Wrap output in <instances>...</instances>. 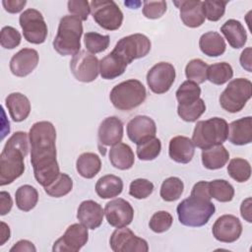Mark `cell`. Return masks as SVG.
<instances>
[{
	"mask_svg": "<svg viewBox=\"0 0 252 252\" xmlns=\"http://www.w3.org/2000/svg\"><path fill=\"white\" fill-rule=\"evenodd\" d=\"M29 139L34 178L38 184L45 187L60 173L56 158L55 127L49 121L35 122L30 129Z\"/></svg>",
	"mask_w": 252,
	"mask_h": 252,
	"instance_id": "6da1fadb",
	"label": "cell"
},
{
	"mask_svg": "<svg viewBox=\"0 0 252 252\" xmlns=\"http://www.w3.org/2000/svg\"><path fill=\"white\" fill-rule=\"evenodd\" d=\"M28 134L15 132L6 142L0 155V185L5 186L22 176L25 171L24 159L29 153Z\"/></svg>",
	"mask_w": 252,
	"mask_h": 252,
	"instance_id": "7a4b0ae2",
	"label": "cell"
},
{
	"mask_svg": "<svg viewBox=\"0 0 252 252\" xmlns=\"http://www.w3.org/2000/svg\"><path fill=\"white\" fill-rule=\"evenodd\" d=\"M82 34V21L73 15H66L60 19L53 47L62 56L75 55L80 51Z\"/></svg>",
	"mask_w": 252,
	"mask_h": 252,
	"instance_id": "3957f363",
	"label": "cell"
},
{
	"mask_svg": "<svg viewBox=\"0 0 252 252\" xmlns=\"http://www.w3.org/2000/svg\"><path fill=\"white\" fill-rule=\"evenodd\" d=\"M176 212L180 223L186 226L200 227L208 223L216 212V207L211 200L190 195L178 204Z\"/></svg>",
	"mask_w": 252,
	"mask_h": 252,
	"instance_id": "277c9868",
	"label": "cell"
},
{
	"mask_svg": "<svg viewBox=\"0 0 252 252\" xmlns=\"http://www.w3.org/2000/svg\"><path fill=\"white\" fill-rule=\"evenodd\" d=\"M228 135V124L220 117H212L207 120L198 121L192 135L195 147L202 150L217 145H222Z\"/></svg>",
	"mask_w": 252,
	"mask_h": 252,
	"instance_id": "5b68a950",
	"label": "cell"
},
{
	"mask_svg": "<svg viewBox=\"0 0 252 252\" xmlns=\"http://www.w3.org/2000/svg\"><path fill=\"white\" fill-rule=\"evenodd\" d=\"M147 97L144 85L136 79L119 83L111 90L109 99L112 105L122 111L132 110L141 105Z\"/></svg>",
	"mask_w": 252,
	"mask_h": 252,
	"instance_id": "8992f818",
	"label": "cell"
},
{
	"mask_svg": "<svg viewBox=\"0 0 252 252\" xmlns=\"http://www.w3.org/2000/svg\"><path fill=\"white\" fill-rule=\"evenodd\" d=\"M252 95V83L245 78H237L230 81L220 95V106L230 113H236L243 109Z\"/></svg>",
	"mask_w": 252,
	"mask_h": 252,
	"instance_id": "52a82bcc",
	"label": "cell"
},
{
	"mask_svg": "<svg viewBox=\"0 0 252 252\" xmlns=\"http://www.w3.org/2000/svg\"><path fill=\"white\" fill-rule=\"evenodd\" d=\"M151 46V40L147 35L134 33L120 38L112 51L128 65L135 59L145 57L150 52Z\"/></svg>",
	"mask_w": 252,
	"mask_h": 252,
	"instance_id": "ba28073f",
	"label": "cell"
},
{
	"mask_svg": "<svg viewBox=\"0 0 252 252\" xmlns=\"http://www.w3.org/2000/svg\"><path fill=\"white\" fill-rule=\"evenodd\" d=\"M91 13L95 23L104 30H118L123 22V13L112 0H93Z\"/></svg>",
	"mask_w": 252,
	"mask_h": 252,
	"instance_id": "9c48e42d",
	"label": "cell"
},
{
	"mask_svg": "<svg viewBox=\"0 0 252 252\" xmlns=\"http://www.w3.org/2000/svg\"><path fill=\"white\" fill-rule=\"evenodd\" d=\"M25 39L33 44L43 43L46 39L48 29L42 14L36 9L25 10L19 18Z\"/></svg>",
	"mask_w": 252,
	"mask_h": 252,
	"instance_id": "30bf717a",
	"label": "cell"
},
{
	"mask_svg": "<svg viewBox=\"0 0 252 252\" xmlns=\"http://www.w3.org/2000/svg\"><path fill=\"white\" fill-rule=\"evenodd\" d=\"M70 70L76 80L83 83L94 81L99 73V61L95 55L80 50L70 61Z\"/></svg>",
	"mask_w": 252,
	"mask_h": 252,
	"instance_id": "8fae6325",
	"label": "cell"
},
{
	"mask_svg": "<svg viewBox=\"0 0 252 252\" xmlns=\"http://www.w3.org/2000/svg\"><path fill=\"white\" fill-rule=\"evenodd\" d=\"M175 68L168 62L155 64L147 73V84L150 90L158 94L169 91L175 80Z\"/></svg>",
	"mask_w": 252,
	"mask_h": 252,
	"instance_id": "7c38bea8",
	"label": "cell"
},
{
	"mask_svg": "<svg viewBox=\"0 0 252 252\" xmlns=\"http://www.w3.org/2000/svg\"><path fill=\"white\" fill-rule=\"evenodd\" d=\"M89 239L88 227L83 223H73L67 227L65 233L58 238L52 247L53 252H78Z\"/></svg>",
	"mask_w": 252,
	"mask_h": 252,
	"instance_id": "4fadbf2b",
	"label": "cell"
},
{
	"mask_svg": "<svg viewBox=\"0 0 252 252\" xmlns=\"http://www.w3.org/2000/svg\"><path fill=\"white\" fill-rule=\"evenodd\" d=\"M109 244L114 252H148V242L137 236L130 228L119 227L115 229L109 239Z\"/></svg>",
	"mask_w": 252,
	"mask_h": 252,
	"instance_id": "5bb4252c",
	"label": "cell"
},
{
	"mask_svg": "<svg viewBox=\"0 0 252 252\" xmlns=\"http://www.w3.org/2000/svg\"><path fill=\"white\" fill-rule=\"evenodd\" d=\"M104 215L107 222L116 228L129 225L134 218V209L131 204L122 199L117 198L105 204Z\"/></svg>",
	"mask_w": 252,
	"mask_h": 252,
	"instance_id": "9a60e30c",
	"label": "cell"
},
{
	"mask_svg": "<svg viewBox=\"0 0 252 252\" xmlns=\"http://www.w3.org/2000/svg\"><path fill=\"white\" fill-rule=\"evenodd\" d=\"M213 236L220 242L232 243L242 233V224L233 215H222L217 219L212 227Z\"/></svg>",
	"mask_w": 252,
	"mask_h": 252,
	"instance_id": "2e32d148",
	"label": "cell"
},
{
	"mask_svg": "<svg viewBox=\"0 0 252 252\" xmlns=\"http://www.w3.org/2000/svg\"><path fill=\"white\" fill-rule=\"evenodd\" d=\"M156 133V122L146 115H137L127 124V136L136 145L143 144L155 138Z\"/></svg>",
	"mask_w": 252,
	"mask_h": 252,
	"instance_id": "e0dca14e",
	"label": "cell"
},
{
	"mask_svg": "<svg viewBox=\"0 0 252 252\" xmlns=\"http://www.w3.org/2000/svg\"><path fill=\"white\" fill-rule=\"evenodd\" d=\"M98 148L101 154H104V147L114 146L121 142L123 138V123L116 116H109L103 119L97 131Z\"/></svg>",
	"mask_w": 252,
	"mask_h": 252,
	"instance_id": "ac0fdd59",
	"label": "cell"
},
{
	"mask_svg": "<svg viewBox=\"0 0 252 252\" xmlns=\"http://www.w3.org/2000/svg\"><path fill=\"white\" fill-rule=\"evenodd\" d=\"M38 60V52L35 49L23 48L11 58L10 70L17 77H26L36 68Z\"/></svg>",
	"mask_w": 252,
	"mask_h": 252,
	"instance_id": "d6986e66",
	"label": "cell"
},
{
	"mask_svg": "<svg viewBox=\"0 0 252 252\" xmlns=\"http://www.w3.org/2000/svg\"><path fill=\"white\" fill-rule=\"evenodd\" d=\"M173 4L180 11L182 23L189 28H198L205 22L203 2L200 0H181L174 1Z\"/></svg>",
	"mask_w": 252,
	"mask_h": 252,
	"instance_id": "ffe728a7",
	"label": "cell"
},
{
	"mask_svg": "<svg viewBox=\"0 0 252 252\" xmlns=\"http://www.w3.org/2000/svg\"><path fill=\"white\" fill-rule=\"evenodd\" d=\"M104 211L102 207L95 201H83L77 212V219L81 223L90 229H95L100 226L103 220Z\"/></svg>",
	"mask_w": 252,
	"mask_h": 252,
	"instance_id": "44dd1931",
	"label": "cell"
},
{
	"mask_svg": "<svg viewBox=\"0 0 252 252\" xmlns=\"http://www.w3.org/2000/svg\"><path fill=\"white\" fill-rule=\"evenodd\" d=\"M195 154V145L186 136H175L170 139L168 146L169 158L178 163H188Z\"/></svg>",
	"mask_w": 252,
	"mask_h": 252,
	"instance_id": "7402d4cb",
	"label": "cell"
},
{
	"mask_svg": "<svg viewBox=\"0 0 252 252\" xmlns=\"http://www.w3.org/2000/svg\"><path fill=\"white\" fill-rule=\"evenodd\" d=\"M227 139L236 146L250 144L252 142V117L246 116L232 121L228 125Z\"/></svg>",
	"mask_w": 252,
	"mask_h": 252,
	"instance_id": "603a6c76",
	"label": "cell"
},
{
	"mask_svg": "<svg viewBox=\"0 0 252 252\" xmlns=\"http://www.w3.org/2000/svg\"><path fill=\"white\" fill-rule=\"evenodd\" d=\"M5 102L10 116L15 122H22L30 115L31 102L25 94L21 93H12L8 94Z\"/></svg>",
	"mask_w": 252,
	"mask_h": 252,
	"instance_id": "cb8c5ba5",
	"label": "cell"
},
{
	"mask_svg": "<svg viewBox=\"0 0 252 252\" xmlns=\"http://www.w3.org/2000/svg\"><path fill=\"white\" fill-rule=\"evenodd\" d=\"M221 33L226 38L228 44L235 49L241 48L247 41V33L243 25L234 19L227 20L220 28Z\"/></svg>",
	"mask_w": 252,
	"mask_h": 252,
	"instance_id": "d4e9b609",
	"label": "cell"
},
{
	"mask_svg": "<svg viewBox=\"0 0 252 252\" xmlns=\"http://www.w3.org/2000/svg\"><path fill=\"white\" fill-rule=\"evenodd\" d=\"M109 160L115 168L127 170L134 165L135 157L130 146L120 142L109 150Z\"/></svg>",
	"mask_w": 252,
	"mask_h": 252,
	"instance_id": "484cf974",
	"label": "cell"
},
{
	"mask_svg": "<svg viewBox=\"0 0 252 252\" xmlns=\"http://www.w3.org/2000/svg\"><path fill=\"white\" fill-rule=\"evenodd\" d=\"M201 51L210 57H218L224 53L226 44L223 37L217 32H208L201 35L199 39Z\"/></svg>",
	"mask_w": 252,
	"mask_h": 252,
	"instance_id": "4316f807",
	"label": "cell"
},
{
	"mask_svg": "<svg viewBox=\"0 0 252 252\" xmlns=\"http://www.w3.org/2000/svg\"><path fill=\"white\" fill-rule=\"evenodd\" d=\"M126 68L127 64L113 51L99 61V74L105 80H112L121 76Z\"/></svg>",
	"mask_w": 252,
	"mask_h": 252,
	"instance_id": "83f0119b",
	"label": "cell"
},
{
	"mask_svg": "<svg viewBox=\"0 0 252 252\" xmlns=\"http://www.w3.org/2000/svg\"><path fill=\"white\" fill-rule=\"evenodd\" d=\"M229 158L228 151L222 145H217L202 151V163L211 170L223 167Z\"/></svg>",
	"mask_w": 252,
	"mask_h": 252,
	"instance_id": "f1b7e54d",
	"label": "cell"
},
{
	"mask_svg": "<svg viewBox=\"0 0 252 252\" xmlns=\"http://www.w3.org/2000/svg\"><path fill=\"white\" fill-rule=\"evenodd\" d=\"M123 190V181L119 176L107 174L100 177L95 184V192L101 199L117 197Z\"/></svg>",
	"mask_w": 252,
	"mask_h": 252,
	"instance_id": "f546056e",
	"label": "cell"
},
{
	"mask_svg": "<svg viewBox=\"0 0 252 252\" xmlns=\"http://www.w3.org/2000/svg\"><path fill=\"white\" fill-rule=\"evenodd\" d=\"M101 168L100 158L94 153H83L76 160L78 173L87 179L94 178Z\"/></svg>",
	"mask_w": 252,
	"mask_h": 252,
	"instance_id": "4dcf8cb0",
	"label": "cell"
},
{
	"mask_svg": "<svg viewBox=\"0 0 252 252\" xmlns=\"http://www.w3.org/2000/svg\"><path fill=\"white\" fill-rule=\"evenodd\" d=\"M15 200L18 209L24 212L32 210L38 201L37 190L29 184L20 186L15 193Z\"/></svg>",
	"mask_w": 252,
	"mask_h": 252,
	"instance_id": "1f68e13d",
	"label": "cell"
},
{
	"mask_svg": "<svg viewBox=\"0 0 252 252\" xmlns=\"http://www.w3.org/2000/svg\"><path fill=\"white\" fill-rule=\"evenodd\" d=\"M175 95L178 105H189L200 98L201 88L197 83L187 80L179 86Z\"/></svg>",
	"mask_w": 252,
	"mask_h": 252,
	"instance_id": "d6a6232c",
	"label": "cell"
},
{
	"mask_svg": "<svg viewBox=\"0 0 252 252\" xmlns=\"http://www.w3.org/2000/svg\"><path fill=\"white\" fill-rule=\"evenodd\" d=\"M233 77V69L226 62L212 64L207 70V80L215 85H223Z\"/></svg>",
	"mask_w": 252,
	"mask_h": 252,
	"instance_id": "836d02e7",
	"label": "cell"
},
{
	"mask_svg": "<svg viewBox=\"0 0 252 252\" xmlns=\"http://www.w3.org/2000/svg\"><path fill=\"white\" fill-rule=\"evenodd\" d=\"M209 193L219 202H230L234 197L233 186L224 179H215L209 182Z\"/></svg>",
	"mask_w": 252,
	"mask_h": 252,
	"instance_id": "e575fe53",
	"label": "cell"
},
{
	"mask_svg": "<svg viewBox=\"0 0 252 252\" xmlns=\"http://www.w3.org/2000/svg\"><path fill=\"white\" fill-rule=\"evenodd\" d=\"M184 190V183L183 181L175 176H171L163 180L159 195L162 200L166 202H173L180 198Z\"/></svg>",
	"mask_w": 252,
	"mask_h": 252,
	"instance_id": "d590c367",
	"label": "cell"
},
{
	"mask_svg": "<svg viewBox=\"0 0 252 252\" xmlns=\"http://www.w3.org/2000/svg\"><path fill=\"white\" fill-rule=\"evenodd\" d=\"M73 189V180L66 173H59V175L49 185L44 187V191L47 195L60 198L69 194Z\"/></svg>",
	"mask_w": 252,
	"mask_h": 252,
	"instance_id": "8d00e7d4",
	"label": "cell"
},
{
	"mask_svg": "<svg viewBox=\"0 0 252 252\" xmlns=\"http://www.w3.org/2000/svg\"><path fill=\"white\" fill-rule=\"evenodd\" d=\"M228 175L235 181L246 182L251 176V166L247 159L241 158H232L227 165Z\"/></svg>",
	"mask_w": 252,
	"mask_h": 252,
	"instance_id": "74e56055",
	"label": "cell"
},
{
	"mask_svg": "<svg viewBox=\"0 0 252 252\" xmlns=\"http://www.w3.org/2000/svg\"><path fill=\"white\" fill-rule=\"evenodd\" d=\"M209 65L202 59L195 58L190 60L185 67V75L189 81L203 84L207 80V70Z\"/></svg>",
	"mask_w": 252,
	"mask_h": 252,
	"instance_id": "f35d334b",
	"label": "cell"
},
{
	"mask_svg": "<svg viewBox=\"0 0 252 252\" xmlns=\"http://www.w3.org/2000/svg\"><path fill=\"white\" fill-rule=\"evenodd\" d=\"M206 111V104L202 98H199L189 105H178L177 113L179 117L186 122H195Z\"/></svg>",
	"mask_w": 252,
	"mask_h": 252,
	"instance_id": "ab89813d",
	"label": "cell"
},
{
	"mask_svg": "<svg viewBox=\"0 0 252 252\" xmlns=\"http://www.w3.org/2000/svg\"><path fill=\"white\" fill-rule=\"evenodd\" d=\"M109 35L100 34L94 32H89L84 35V42L88 51L93 53H99L107 49L109 45Z\"/></svg>",
	"mask_w": 252,
	"mask_h": 252,
	"instance_id": "60d3db41",
	"label": "cell"
},
{
	"mask_svg": "<svg viewBox=\"0 0 252 252\" xmlns=\"http://www.w3.org/2000/svg\"><path fill=\"white\" fill-rule=\"evenodd\" d=\"M161 151V143L158 138L150 139L149 141L137 145V157L141 160H153L158 158Z\"/></svg>",
	"mask_w": 252,
	"mask_h": 252,
	"instance_id": "b9f144b4",
	"label": "cell"
},
{
	"mask_svg": "<svg viewBox=\"0 0 252 252\" xmlns=\"http://www.w3.org/2000/svg\"><path fill=\"white\" fill-rule=\"evenodd\" d=\"M173 218L166 211H158L156 212L149 222L150 228L156 233H162L170 228L172 225Z\"/></svg>",
	"mask_w": 252,
	"mask_h": 252,
	"instance_id": "7bdbcfd3",
	"label": "cell"
},
{
	"mask_svg": "<svg viewBox=\"0 0 252 252\" xmlns=\"http://www.w3.org/2000/svg\"><path fill=\"white\" fill-rule=\"evenodd\" d=\"M227 1L220 0H206L203 2V10L206 19L211 22L219 21L225 12Z\"/></svg>",
	"mask_w": 252,
	"mask_h": 252,
	"instance_id": "ee69618b",
	"label": "cell"
},
{
	"mask_svg": "<svg viewBox=\"0 0 252 252\" xmlns=\"http://www.w3.org/2000/svg\"><path fill=\"white\" fill-rule=\"evenodd\" d=\"M154 191V184L148 179L137 178L130 183L129 194L136 199H146Z\"/></svg>",
	"mask_w": 252,
	"mask_h": 252,
	"instance_id": "f6af8a7d",
	"label": "cell"
},
{
	"mask_svg": "<svg viewBox=\"0 0 252 252\" xmlns=\"http://www.w3.org/2000/svg\"><path fill=\"white\" fill-rule=\"evenodd\" d=\"M21 33L13 27H3L0 32V43L1 46L6 49H13L21 43Z\"/></svg>",
	"mask_w": 252,
	"mask_h": 252,
	"instance_id": "bcb514c9",
	"label": "cell"
},
{
	"mask_svg": "<svg viewBox=\"0 0 252 252\" xmlns=\"http://www.w3.org/2000/svg\"><path fill=\"white\" fill-rule=\"evenodd\" d=\"M165 1H144L143 14L148 19H158L166 12Z\"/></svg>",
	"mask_w": 252,
	"mask_h": 252,
	"instance_id": "7dc6e473",
	"label": "cell"
},
{
	"mask_svg": "<svg viewBox=\"0 0 252 252\" xmlns=\"http://www.w3.org/2000/svg\"><path fill=\"white\" fill-rule=\"evenodd\" d=\"M67 7L69 13L78 17L82 22L87 21L91 13L90 2L87 0H70L67 3Z\"/></svg>",
	"mask_w": 252,
	"mask_h": 252,
	"instance_id": "c3c4849f",
	"label": "cell"
},
{
	"mask_svg": "<svg viewBox=\"0 0 252 252\" xmlns=\"http://www.w3.org/2000/svg\"><path fill=\"white\" fill-rule=\"evenodd\" d=\"M190 195L201 197V198H204V199H207V200H211L212 197L209 193V182L199 181V182L195 183L192 190H191Z\"/></svg>",
	"mask_w": 252,
	"mask_h": 252,
	"instance_id": "681fc988",
	"label": "cell"
},
{
	"mask_svg": "<svg viewBox=\"0 0 252 252\" xmlns=\"http://www.w3.org/2000/svg\"><path fill=\"white\" fill-rule=\"evenodd\" d=\"M26 0H3L2 5L4 9L11 14H16L21 12L26 6Z\"/></svg>",
	"mask_w": 252,
	"mask_h": 252,
	"instance_id": "f907efd6",
	"label": "cell"
},
{
	"mask_svg": "<svg viewBox=\"0 0 252 252\" xmlns=\"http://www.w3.org/2000/svg\"><path fill=\"white\" fill-rule=\"evenodd\" d=\"M13 206V201L11 198L10 193L6 191L0 192V215L5 216L7 215Z\"/></svg>",
	"mask_w": 252,
	"mask_h": 252,
	"instance_id": "816d5d0a",
	"label": "cell"
},
{
	"mask_svg": "<svg viewBox=\"0 0 252 252\" xmlns=\"http://www.w3.org/2000/svg\"><path fill=\"white\" fill-rule=\"evenodd\" d=\"M252 48L251 47H247L245 48L239 57V61H240V65L243 69H245L247 72H252Z\"/></svg>",
	"mask_w": 252,
	"mask_h": 252,
	"instance_id": "f5cc1de1",
	"label": "cell"
},
{
	"mask_svg": "<svg viewBox=\"0 0 252 252\" xmlns=\"http://www.w3.org/2000/svg\"><path fill=\"white\" fill-rule=\"evenodd\" d=\"M11 252H23V251H29V252H35L36 248L34 247L33 243L26 240V239H22L20 241H18L16 244H14V246L10 249Z\"/></svg>",
	"mask_w": 252,
	"mask_h": 252,
	"instance_id": "db71d44e",
	"label": "cell"
},
{
	"mask_svg": "<svg viewBox=\"0 0 252 252\" xmlns=\"http://www.w3.org/2000/svg\"><path fill=\"white\" fill-rule=\"evenodd\" d=\"M251 205H252V199L250 197L246 198L245 200L242 201L240 205V214L241 217L248 222H252V218H251Z\"/></svg>",
	"mask_w": 252,
	"mask_h": 252,
	"instance_id": "11a10c76",
	"label": "cell"
},
{
	"mask_svg": "<svg viewBox=\"0 0 252 252\" xmlns=\"http://www.w3.org/2000/svg\"><path fill=\"white\" fill-rule=\"evenodd\" d=\"M1 240L0 245H3L10 238V227L4 221H1Z\"/></svg>",
	"mask_w": 252,
	"mask_h": 252,
	"instance_id": "9f6ffc18",
	"label": "cell"
}]
</instances>
